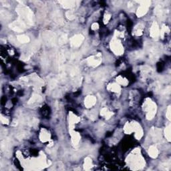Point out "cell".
<instances>
[{"instance_id": "1", "label": "cell", "mask_w": 171, "mask_h": 171, "mask_svg": "<svg viewBox=\"0 0 171 171\" xmlns=\"http://www.w3.org/2000/svg\"><path fill=\"white\" fill-rule=\"evenodd\" d=\"M82 40H83V37L80 35H78L72 38V44L74 46H78L79 45H80Z\"/></svg>"}, {"instance_id": "2", "label": "cell", "mask_w": 171, "mask_h": 171, "mask_svg": "<svg viewBox=\"0 0 171 171\" xmlns=\"http://www.w3.org/2000/svg\"><path fill=\"white\" fill-rule=\"evenodd\" d=\"M95 103V98L92 96L88 97L85 100V104L89 108L90 106H92V105L94 104Z\"/></svg>"}, {"instance_id": "3", "label": "cell", "mask_w": 171, "mask_h": 171, "mask_svg": "<svg viewBox=\"0 0 171 171\" xmlns=\"http://www.w3.org/2000/svg\"><path fill=\"white\" fill-rule=\"evenodd\" d=\"M149 154L151 157H153V158H155V157H156V156H157V154H158V151H157V150H156V148L155 147H154V146H151V147H150V148Z\"/></svg>"}, {"instance_id": "4", "label": "cell", "mask_w": 171, "mask_h": 171, "mask_svg": "<svg viewBox=\"0 0 171 171\" xmlns=\"http://www.w3.org/2000/svg\"><path fill=\"white\" fill-rule=\"evenodd\" d=\"M158 34H159V29H158V26L154 24V25L153 26L152 29H151V35H153V37H156Z\"/></svg>"}, {"instance_id": "5", "label": "cell", "mask_w": 171, "mask_h": 171, "mask_svg": "<svg viewBox=\"0 0 171 171\" xmlns=\"http://www.w3.org/2000/svg\"><path fill=\"white\" fill-rule=\"evenodd\" d=\"M18 40L22 42V43H25V42H28L29 41V38L28 36L26 35H21V36H18Z\"/></svg>"}, {"instance_id": "6", "label": "cell", "mask_w": 171, "mask_h": 171, "mask_svg": "<svg viewBox=\"0 0 171 171\" xmlns=\"http://www.w3.org/2000/svg\"><path fill=\"white\" fill-rule=\"evenodd\" d=\"M146 7H141L140 9H138V13H137V14H138V16H142V15H144L145 13H146Z\"/></svg>"}, {"instance_id": "7", "label": "cell", "mask_w": 171, "mask_h": 171, "mask_svg": "<svg viewBox=\"0 0 171 171\" xmlns=\"http://www.w3.org/2000/svg\"><path fill=\"white\" fill-rule=\"evenodd\" d=\"M86 166H85V168H86V169H88V168H89V167H90V165H91V161H90V160L89 159H86Z\"/></svg>"}]
</instances>
